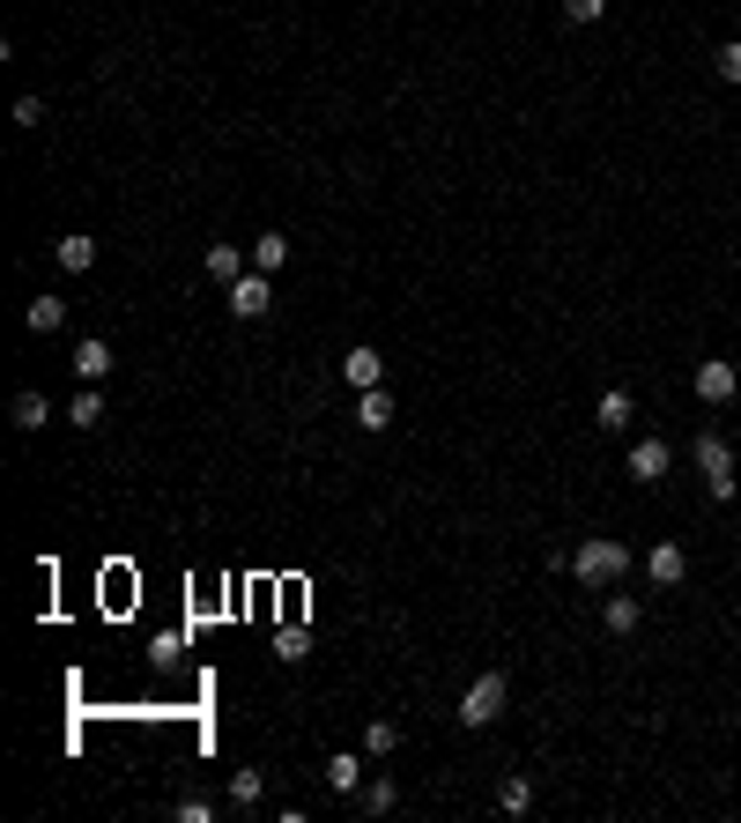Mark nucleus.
Returning a JSON list of instances; mask_svg holds the SVG:
<instances>
[{"instance_id":"obj_16","label":"nucleus","mask_w":741,"mask_h":823,"mask_svg":"<svg viewBox=\"0 0 741 823\" xmlns=\"http://www.w3.org/2000/svg\"><path fill=\"white\" fill-rule=\"evenodd\" d=\"M246 268H252V260H246V252H238V246H230V238H216V246H208V274H216L222 290H230V282H238V274H246Z\"/></svg>"},{"instance_id":"obj_2","label":"nucleus","mask_w":741,"mask_h":823,"mask_svg":"<svg viewBox=\"0 0 741 823\" xmlns=\"http://www.w3.org/2000/svg\"><path fill=\"white\" fill-rule=\"evenodd\" d=\"M512 705V675L504 668H490V675H474L468 683V698H460V727H490L497 712Z\"/></svg>"},{"instance_id":"obj_6","label":"nucleus","mask_w":741,"mask_h":823,"mask_svg":"<svg viewBox=\"0 0 741 823\" xmlns=\"http://www.w3.org/2000/svg\"><path fill=\"white\" fill-rule=\"evenodd\" d=\"M623 468L638 475V482H660V475L675 468V446H667V438H630V452H623Z\"/></svg>"},{"instance_id":"obj_3","label":"nucleus","mask_w":741,"mask_h":823,"mask_svg":"<svg viewBox=\"0 0 741 823\" xmlns=\"http://www.w3.org/2000/svg\"><path fill=\"white\" fill-rule=\"evenodd\" d=\"M697 468H705V482H712V498H734L741 490V475H734V446L719 438V430H697Z\"/></svg>"},{"instance_id":"obj_28","label":"nucleus","mask_w":741,"mask_h":823,"mask_svg":"<svg viewBox=\"0 0 741 823\" xmlns=\"http://www.w3.org/2000/svg\"><path fill=\"white\" fill-rule=\"evenodd\" d=\"M734 156H741V142H734Z\"/></svg>"},{"instance_id":"obj_26","label":"nucleus","mask_w":741,"mask_h":823,"mask_svg":"<svg viewBox=\"0 0 741 823\" xmlns=\"http://www.w3.org/2000/svg\"><path fill=\"white\" fill-rule=\"evenodd\" d=\"M564 15H571V23H601V15H608V0H564Z\"/></svg>"},{"instance_id":"obj_24","label":"nucleus","mask_w":741,"mask_h":823,"mask_svg":"<svg viewBox=\"0 0 741 823\" xmlns=\"http://www.w3.org/2000/svg\"><path fill=\"white\" fill-rule=\"evenodd\" d=\"M171 816H178V823H216L222 809H216L208 794H178V809H171Z\"/></svg>"},{"instance_id":"obj_7","label":"nucleus","mask_w":741,"mask_h":823,"mask_svg":"<svg viewBox=\"0 0 741 823\" xmlns=\"http://www.w3.org/2000/svg\"><path fill=\"white\" fill-rule=\"evenodd\" d=\"M645 579H653V586H682V579H690L682 542H660V549H653V556H645Z\"/></svg>"},{"instance_id":"obj_4","label":"nucleus","mask_w":741,"mask_h":823,"mask_svg":"<svg viewBox=\"0 0 741 823\" xmlns=\"http://www.w3.org/2000/svg\"><path fill=\"white\" fill-rule=\"evenodd\" d=\"M734 386H741V364H727V356H705V364H697V400H705V408H727Z\"/></svg>"},{"instance_id":"obj_13","label":"nucleus","mask_w":741,"mask_h":823,"mask_svg":"<svg viewBox=\"0 0 741 823\" xmlns=\"http://www.w3.org/2000/svg\"><path fill=\"white\" fill-rule=\"evenodd\" d=\"M356 424L386 430V424H394V394H386V386H364V394H356Z\"/></svg>"},{"instance_id":"obj_14","label":"nucleus","mask_w":741,"mask_h":823,"mask_svg":"<svg viewBox=\"0 0 741 823\" xmlns=\"http://www.w3.org/2000/svg\"><path fill=\"white\" fill-rule=\"evenodd\" d=\"M630 416H638V400L623 394V386H608V394H601V408H593V424H601V430H630Z\"/></svg>"},{"instance_id":"obj_21","label":"nucleus","mask_w":741,"mask_h":823,"mask_svg":"<svg viewBox=\"0 0 741 823\" xmlns=\"http://www.w3.org/2000/svg\"><path fill=\"white\" fill-rule=\"evenodd\" d=\"M497 809H504V816H526V809H534V779H504V786H497Z\"/></svg>"},{"instance_id":"obj_25","label":"nucleus","mask_w":741,"mask_h":823,"mask_svg":"<svg viewBox=\"0 0 741 823\" xmlns=\"http://www.w3.org/2000/svg\"><path fill=\"white\" fill-rule=\"evenodd\" d=\"M712 67H719V82H741V38H727V45L712 52Z\"/></svg>"},{"instance_id":"obj_8","label":"nucleus","mask_w":741,"mask_h":823,"mask_svg":"<svg viewBox=\"0 0 741 823\" xmlns=\"http://www.w3.org/2000/svg\"><path fill=\"white\" fill-rule=\"evenodd\" d=\"M326 786H334L342 801H356V794H364V757H348V749H334V757H326Z\"/></svg>"},{"instance_id":"obj_23","label":"nucleus","mask_w":741,"mask_h":823,"mask_svg":"<svg viewBox=\"0 0 741 823\" xmlns=\"http://www.w3.org/2000/svg\"><path fill=\"white\" fill-rule=\"evenodd\" d=\"M394 749H400V727L394 720H370L364 727V757H394Z\"/></svg>"},{"instance_id":"obj_12","label":"nucleus","mask_w":741,"mask_h":823,"mask_svg":"<svg viewBox=\"0 0 741 823\" xmlns=\"http://www.w3.org/2000/svg\"><path fill=\"white\" fill-rule=\"evenodd\" d=\"M23 326H30V334H60V326H67V298H30Z\"/></svg>"},{"instance_id":"obj_18","label":"nucleus","mask_w":741,"mask_h":823,"mask_svg":"<svg viewBox=\"0 0 741 823\" xmlns=\"http://www.w3.org/2000/svg\"><path fill=\"white\" fill-rule=\"evenodd\" d=\"M45 416H52L45 394H15V408H8V424H15V430H45Z\"/></svg>"},{"instance_id":"obj_19","label":"nucleus","mask_w":741,"mask_h":823,"mask_svg":"<svg viewBox=\"0 0 741 823\" xmlns=\"http://www.w3.org/2000/svg\"><path fill=\"white\" fill-rule=\"evenodd\" d=\"M67 424H74V430H97V424H104V394H97V386H82V394H74Z\"/></svg>"},{"instance_id":"obj_9","label":"nucleus","mask_w":741,"mask_h":823,"mask_svg":"<svg viewBox=\"0 0 741 823\" xmlns=\"http://www.w3.org/2000/svg\"><path fill=\"white\" fill-rule=\"evenodd\" d=\"M601 624H608V638H630V631L645 624L638 594H608V601H601Z\"/></svg>"},{"instance_id":"obj_5","label":"nucleus","mask_w":741,"mask_h":823,"mask_svg":"<svg viewBox=\"0 0 741 823\" xmlns=\"http://www.w3.org/2000/svg\"><path fill=\"white\" fill-rule=\"evenodd\" d=\"M274 274H260V268H246L238 274V282H230V290H222V298H230V312H238V320H260V312H268L274 304V290H268Z\"/></svg>"},{"instance_id":"obj_17","label":"nucleus","mask_w":741,"mask_h":823,"mask_svg":"<svg viewBox=\"0 0 741 823\" xmlns=\"http://www.w3.org/2000/svg\"><path fill=\"white\" fill-rule=\"evenodd\" d=\"M356 801H364V816H394L400 786H394V779H364V794H356Z\"/></svg>"},{"instance_id":"obj_27","label":"nucleus","mask_w":741,"mask_h":823,"mask_svg":"<svg viewBox=\"0 0 741 823\" xmlns=\"http://www.w3.org/2000/svg\"><path fill=\"white\" fill-rule=\"evenodd\" d=\"M15 126H23V134H30V126H45V104H38V97H15Z\"/></svg>"},{"instance_id":"obj_11","label":"nucleus","mask_w":741,"mask_h":823,"mask_svg":"<svg viewBox=\"0 0 741 823\" xmlns=\"http://www.w3.org/2000/svg\"><path fill=\"white\" fill-rule=\"evenodd\" d=\"M52 260H60L67 274H90V268H97V238H82V230H67V238L52 246Z\"/></svg>"},{"instance_id":"obj_1","label":"nucleus","mask_w":741,"mask_h":823,"mask_svg":"<svg viewBox=\"0 0 741 823\" xmlns=\"http://www.w3.org/2000/svg\"><path fill=\"white\" fill-rule=\"evenodd\" d=\"M623 572H630V549H623L616 534H586V542L571 549V579H578V586H616Z\"/></svg>"},{"instance_id":"obj_10","label":"nucleus","mask_w":741,"mask_h":823,"mask_svg":"<svg viewBox=\"0 0 741 823\" xmlns=\"http://www.w3.org/2000/svg\"><path fill=\"white\" fill-rule=\"evenodd\" d=\"M342 378L356 386V394H364V386H386V356H378V350H348L342 356Z\"/></svg>"},{"instance_id":"obj_15","label":"nucleus","mask_w":741,"mask_h":823,"mask_svg":"<svg viewBox=\"0 0 741 823\" xmlns=\"http://www.w3.org/2000/svg\"><path fill=\"white\" fill-rule=\"evenodd\" d=\"M74 378H82V386H97V378H112V350H104L97 334H90V342L74 350Z\"/></svg>"},{"instance_id":"obj_22","label":"nucleus","mask_w":741,"mask_h":823,"mask_svg":"<svg viewBox=\"0 0 741 823\" xmlns=\"http://www.w3.org/2000/svg\"><path fill=\"white\" fill-rule=\"evenodd\" d=\"M260 794H268L260 772H230V809H260Z\"/></svg>"},{"instance_id":"obj_20","label":"nucleus","mask_w":741,"mask_h":823,"mask_svg":"<svg viewBox=\"0 0 741 823\" xmlns=\"http://www.w3.org/2000/svg\"><path fill=\"white\" fill-rule=\"evenodd\" d=\"M282 260H290V238H282V230H268V238L252 246V268H260V274H282Z\"/></svg>"}]
</instances>
